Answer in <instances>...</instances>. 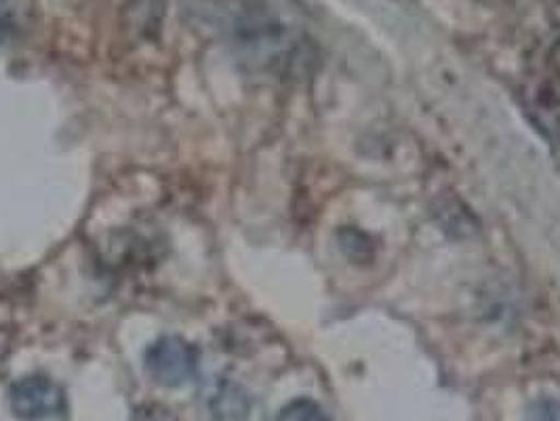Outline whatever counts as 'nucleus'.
I'll return each mask as SVG.
<instances>
[{"label": "nucleus", "mask_w": 560, "mask_h": 421, "mask_svg": "<svg viewBox=\"0 0 560 421\" xmlns=\"http://www.w3.org/2000/svg\"><path fill=\"white\" fill-rule=\"evenodd\" d=\"M234 40L247 56L261 61H279L280 57L289 56L291 47H287V30L280 24L279 17L257 0H247L234 15Z\"/></svg>", "instance_id": "1"}, {"label": "nucleus", "mask_w": 560, "mask_h": 421, "mask_svg": "<svg viewBox=\"0 0 560 421\" xmlns=\"http://www.w3.org/2000/svg\"><path fill=\"white\" fill-rule=\"evenodd\" d=\"M197 346L179 336H163L152 341L143 354L150 379L163 388H179L188 384L198 371Z\"/></svg>", "instance_id": "2"}, {"label": "nucleus", "mask_w": 560, "mask_h": 421, "mask_svg": "<svg viewBox=\"0 0 560 421\" xmlns=\"http://www.w3.org/2000/svg\"><path fill=\"white\" fill-rule=\"evenodd\" d=\"M9 407L18 420H51L63 413L66 396L47 375H26L11 384Z\"/></svg>", "instance_id": "3"}, {"label": "nucleus", "mask_w": 560, "mask_h": 421, "mask_svg": "<svg viewBox=\"0 0 560 421\" xmlns=\"http://www.w3.org/2000/svg\"><path fill=\"white\" fill-rule=\"evenodd\" d=\"M205 409L213 421H245L252 411V396L241 384L220 377L205 394Z\"/></svg>", "instance_id": "4"}, {"label": "nucleus", "mask_w": 560, "mask_h": 421, "mask_svg": "<svg viewBox=\"0 0 560 421\" xmlns=\"http://www.w3.org/2000/svg\"><path fill=\"white\" fill-rule=\"evenodd\" d=\"M337 238H339L341 252L346 253L354 264H369V261H373L375 245L361 230L350 227V225L341 227L337 232Z\"/></svg>", "instance_id": "5"}, {"label": "nucleus", "mask_w": 560, "mask_h": 421, "mask_svg": "<svg viewBox=\"0 0 560 421\" xmlns=\"http://www.w3.org/2000/svg\"><path fill=\"white\" fill-rule=\"evenodd\" d=\"M277 421H331L325 409L310 400V398H295L280 409Z\"/></svg>", "instance_id": "6"}, {"label": "nucleus", "mask_w": 560, "mask_h": 421, "mask_svg": "<svg viewBox=\"0 0 560 421\" xmlns=\"http://www.w3.org/2000/svg\"><path fill=\"white\" fill-rule=\"evenodd\" d=\"M525 421H560V402L552 398H541L533 402Z\"/></svg>", "instance_id": "7"}, {"label": "nucleus", "mask_w": 560, "mask_h": 421, "mask_svg": "<svg viewBox=\"0 0 560 421\" xmlns=\"http://www.w3.org/2000/svg\"><path fill=\"white\" fill-rule=\"evenodd\" d=\"M4 354H7V343H4V341H0V361L4 359Z\"/></svg>", "instance_id": "8"}]
</instances>
